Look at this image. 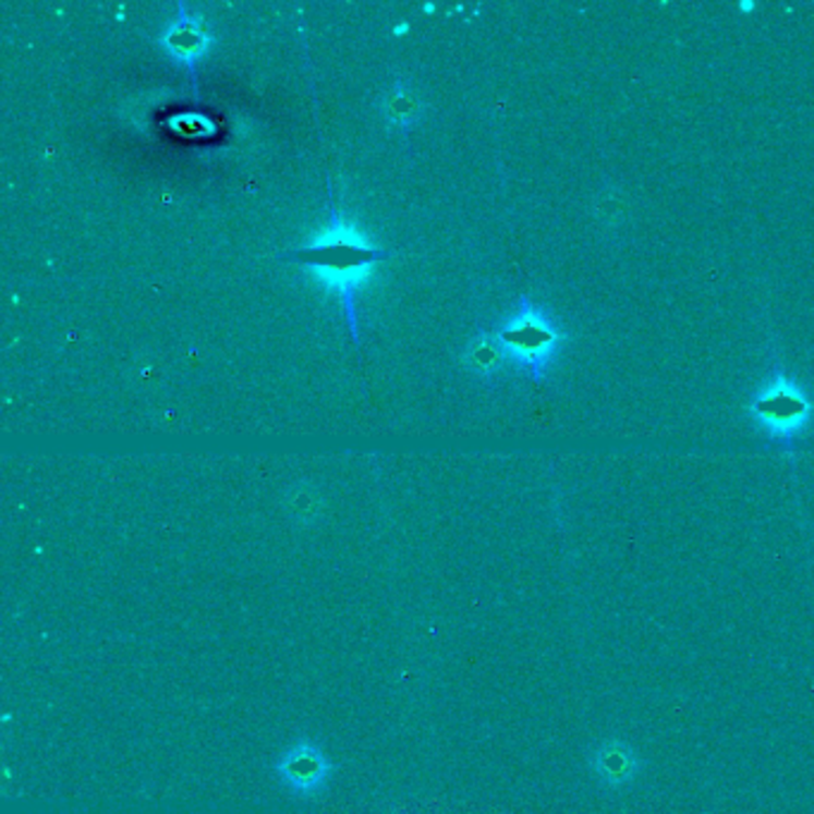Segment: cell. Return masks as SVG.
<instances>
[{
  "mask_svg": "<svg viewBox=\"0 0 814 814\" xmlns=\"http://www.w3.org/2000/svg\"><path fill=\"white\" fill-rule=\"evenodd\" d=\"M495 340L505 359L529 368L533 375H540L552 359L561 335L540 308L523 302V306L497 330Z\"/></svg>",
  "mask_w": 814,
  "mask_h": 814,
  "instance_id": "7a4b0ae2",
  "label": "cell"
},
{
  "mask_svg": "<svg viewBox=\"0 0 814 814\" xmlns=\"http://www.w3.org/2000/svg\"><path fill=\"white\" fill-rule=\"evenodd\" d=\"M741 10H745V12H748V10H755V5H753V3H741Z\"/></svg>",
  "mask_w": 814,
  "mask_h": 814,
  "instance_id": "ba28073f",
  "label": "cell"
},
{
  "mask_svg": "<svg viewBox=\"0 0 814 814\" xmlns=\"http://www.w3.org/2000/svg\"><path fill=\"white\" fill-rule=\"evenodd\" d=\"M760 428L776 440H791L805 428L812 416V404L795 380L776 375L762 387L750 406Z\"/></svg>",
  "mask_w": 814,
  "mask_h": 814,
  "instance_id": "3957f363",
  "label": "cell"
},
{
  "mask_svg": "<svg viewBox=\"0 0 814 814\" xmlns=\"http://www.w3.org/2000/svg\"><path fill=\"white\" fill-rule=\"evenodd\" d=\"M278 774L287 788L313 795L320 793L330 779V762L318 745L311 741H299L278 762Z\"/></svg>",
  "mask_w": 814,
  "mask_h": 814,
  "instance_id": "277c9868",
  "label": "cell"
},
{
  "mask_svg": "<svg viewBox=\"0 0 814 814\" xmlns=\"http://www.w3.org/2000/svg\"><path fill=\"white\" fill-rule=\"evenodd\" d=\"M390 112H392L394 118L402 120V124H404V122H409V120L413 118V112H416V104H413V98L406 96L404 92H397V94L392 96Z\"/></svg>",
  "mask_w": 814,
  "mask_h": 814,
  "instance_id": "52a82bcc",
  "label": "cell"
},
{
  "mask_svg": "<svg viewBox=\"0 0 814 814\" xmlns=\"http://www.w3.org/2000/svg\"><path fill=\"white\" fill-rule=\"evenodd\" d=\"M387 252L366 242L352 224L340 220L337 212H332L330 224L320 230L311 242L284 254L287 260L299 263L304 270H308L313 278L328 290L340 294L344 308L349 311V323L356 330V313L352 294L354 290L368 280V275L375 270L380 260H385Z\"/></svg>",
  "mask_w": 814,
  "mask_h": 814,
  "instance_id": "6da1fadb",
  "label": "cell"
},
{
  "mask_svg": "<svg viewBox=\"0 0 814 814\" xmlns=\"http://www.w3.org/2000/svg\"><path fill=\"white\" fill-rule=\"evenodd\" d=\"M160 44L172 58L186 62V65H194V62L206 53L210 36L204 27V22L192 15L186 5H180L178 20H172L168 24V29L160 36Z\"/></svg>",
  "mask_w": 814,
  "mask_h": 814,
  "instance_id": "5b68a950",
  "label": "cell"
},
{
  "mask_svg": "<svg viewBox=\"0 0 814 814\" xmlns=\"http://www.w3.org/2000/svg\"><path fill=\"white\" fill-rule=\"evenodd\" d=\"M637 757L633 750L625 748L621 741L603 743L599 753L593 755V767L599 774V779L609 786H623L637 774Z\"/></svg>",
  "mask_w": 814,
  "mask_h": 814,
  "instance_id": "8992f818",
  "label": "cell"
}]
</instances>
